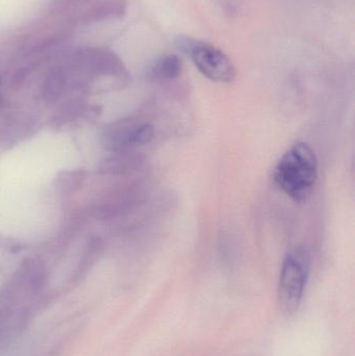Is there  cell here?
Returning a JSON list of instances; mask_svg holds the SVG:
<instances>
[{
  "label": "cell",
  "mask_w": 355,
  "mask_h": 356,
  "mask_svg": "<svg viewBox=\"0 0 355 356\" xmlns=\"http://www.w3.org/2000/svg\"><path fill=\"white\" fill-rule=\"evenodd\" d=\"M179 50L190 56L200 73L215 83H231L237 76L235 65L229 56L212 44L190 37H179Z\"/></svg>",
  "instance_id": "3"
},
{
  "label": "cell",
  "mask_w": 355,
  "mask_h": 356,
  "mask_svg": "<svg viewBox=\"0 0 355 356\" xmlns=\"http://www.w3.org/2000/svg\"><path fill=\"white\" fill-rule=\"evenodd\" d=\"M183 64L181 60L175 54L162 56L158 58L149 71L150 79L158 83H167L174 81L181 75Z\"/></svg>",
  "instance_id": "4"
},
{
  "label": "cell",
  "mask_w": 355,
  "mask_h": 356,
  "mask_svg": "<svg viewBox=\"0 0 355 356\" xmlns=\"http://www.w3.org/2000/svg\"><path fill=\"white\" fill-rule=\"evenodd\" d=\"M310 269L311 255L306 247H294L286 254L279 282V302L283 311L293 313L299 307Z\"/></svg>",
  "instance_id": "2"
},
{
  "label": "cell",
  "mask_w": 355,
  "mask_h": 356,
  "mask_svg": "<svg viewBox=\"0 0 355 356\" xmlns=\"http://www.w3.org/2000/svg\"><path fill=\"white\" fill-rule=\"evenodd\" d=\"M154 138V129L150 123H135L125 129L119 143L124 147H141L147 145Z\"/></svg>",
  "instance_id": "5"
},
{
  "label": "cell",
  "mask_w": 355,
  "mask_h": 356,
  "mask_svg": "<svg viewBox=\"0 0 355 356\" xmlns=\"http://www.w3.org/2000/svg\"><path fill=\"white\" fill-rule=\"evenodd\" d=\"M318 179V159L306 143L292 146L273 171L275 186L294 202L304 203L314 192Z\"/></svg>",
  "instance_id": "1"
}]
</instances>
